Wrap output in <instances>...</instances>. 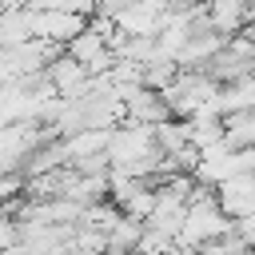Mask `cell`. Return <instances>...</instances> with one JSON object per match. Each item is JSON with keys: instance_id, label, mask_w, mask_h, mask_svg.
I'll list each match as a JSON object with an SVG mask.
<instances>
[{"instance_id": "1", "label": "cell", "mask_w": 255, "mask_h": 255, "mask_svg": "<svg viewBox=\"0 0 255 255\" xmlns=\"http://www.w3.org/2000/svg\"><path fill=\"white\" fill-rule=\"evenodd\" d=\"M215 96H219V80H211V76L199 72V68H179V76L163 88V100H167L171 116H179V120H191V116H195L199 108H207Z\"/></svg>"}, {"instance_id": "2", "label": "cell", "mask_w": 255, "mask_h": 255, "mask_svg": "<svg viewBox=\"0 0 255 255\" xmlns=\"http://www.w3.org/2000/svg\"><path fill=\"white\" fill-rule=\"evenodd\" d=\"M203 72H207L211 80H219V84H231V80H239V76H251V72H255V40H251L247 32L227 36L223 48L207 60Z\"/></svg>"}, {"instance_id": "3", "label": "cell", "mask_w": 255, "mask_h": 255, "mask_svg": "<svg viewBox=\"0 0 255 255\" xmlns=\"http://www.w3.org/2000/svg\"><path fill=\"white\" fill-rule=\"evenodd\" d=\"M88 28V16L84 12H72V8H36L32 12V36L40 40H52V44H68L76 32Z\"/></svg>"}, {"instance_id": "4", "label": "cell", "mask_w": 255, "mask_h": 255, "mask_svg": "<svg viewBox=\"0 0 255 255\" xmlns=\"http://www.w3.org/2000/svg\"><path fill=\"white\" fill-rule=\"evenodd\" d=\"M48 80H52V88H56V96H64V100H80V96H88V84H92V72L76 60V56H68V52H60L48 68Z\"/></svg>"}, {"instance_id": "5", "label": "cell", "mask_w": 255, "mask_h": 255, "mask_svg": "<svg viewBox=\"0 0 255 255\" xmlns=\"http://www.w3.org/2000/svg\"><path fill=\"white\" fill-rule=\"evenodd\" d=\"M167 16H171V4H167V0H135L128 12L116 16V24H120V32H128V36H155Z\"/></svg>"}, {"instance_id": "6", "label": "cell", "mask_w": 255, "mask_h": 255, "mask_svg": "<svg viewBox=\"0 0 255 255\" xmlns=\"http://www.w3.org/2000/svg\"><path fill=\"white\" fill-rule=\"evenodd\" d=\"M120 96H124V112H128V120L159 124V120H167V116H171V108H167V100H163V92H159V88L131 84V88H124Z\"/></svg>"}, {"instance_id": "7", "label": "cell", "mask_w": 255, "mask_h": 255, "mask_svg": "<svg viewBox=\"0 0 255 255\" xmlns=\"http://www.w3.org/2000/svg\"><path fill=\"white\" fill-rule=\"evenodd\" d=\"M215 199H219V207H223L231 219L251 215V211H255V171L227 175V179L215 187Z\"/></svg>"}, {"instance_id": "8", "label": "cell", "mask_w": 255, "mask_h": 255, "mask_svg": "<svg viewBox=\"0 0 255 255\" xmlns=\"http://www.w3.org/2000/svg\"><path fill=\"white\" fill-rule=\"evenodd\" d=\"M203 8H207L211 28L223 32V36H235V32L247 28V0H207Z\"/></svg>"}, {"instance_id": "9", "label": "cell", "mask_w": 255, "mask_h": 255, "mask_svg": "<svg viewBox=\"0 0 255 255\" xmlns=\"http://www.w3.org/2000/svg\"><path fill=\"white\" fill-rule=\"evenodd\" d=\"M108 139H112V128H80V131L64 135L68 163H76V159H84V155H100V151H108Z\"/></svg>"}, {"instance_id": "10", "label": "cell", "mask_w": 255, "mask_h": 255, "mask_svg": "<svg viewBox=\"0 0 255 255\" xmlns=\"http://www.w3.org/2000/svg\"><path fill=\"white\" fill-rule=\"evenodd\" d=\"M143 231H147V223H143V219L120 215V223L108 231V251H104V255H131V251H139Z\"/></svg>"}, {"instance_id": "11", "label": "cell", "mask_w": 255, "mask_h": 255, "mask_svg": "<svg viewBox=\"0 0 255 255\" xmlns=\"http://www.w3.org/2000/svg\"><path fill=\"white\" fill-rule=\"evenodd\" d=\"M255 108V72L251 76H239L231 84H219V112H247Z\"/></svg>"}, {"instance_id": "12", "label": "cell", "mask_w": 255, "mask_h": 255, "mask_svg": "<svg viewBox=\"0 0 255 255\" xmlns=\"http://www.w3.org/2000/svg\"><path fill=\"white\" fill-rule=\"evenodd\" d=\"M187 128H191V143L203 151V147H211V143H219V139H227L223 135V116H215V112H195L191 120H187Z\"/></svg>"}, {"instance_id": "13", "label": "cell", "mask_w": 255, "mask_h": 255, "mask_svg": "<svg viewBox=\"0 0 255 255\" xmlns=\"http://www.w3.org/2000/svg\"><path fill=\"white\" fill-rule=\"evenodd\" d=\"M151 211H155V183H143L128 203H124V215H131V219H151Z\"/></svg>"}, {"instance_id": "14", "label": "cell", "mask_w": 255, "mask_h": 255, "mask_svg": "<svg viewBox=\"0 0 255 255\" xmlns=\"http://www.w3.org/2000/svg\"><path fill=\"white\" fill-rule=\"evenodd\" d=\"M12 243H20V219L0 207V251H8Z\"/></svg>"}, {"instance_id": "15", "label": "cell", "mask_w": 255, "mask_h": 255, "mask_svg": "<svg viewBox=\"0 0 255 255\" xmlns=\"http://www.w3.org/2000/svg\"><path fill=\"white\" fill-rule=\"evenodd\" d=\"M135 0H96V16H108V20H116L120 12H128Z\"/></svg>"}, {"instance_id": "16", "label": "cell", "mask_w": 255, "mask_h": 255, "mask_svg": "<svg viewBox=\"0 0 255 255\" xmlns=\"http://www.w3.org/2000/svg\"><path fill=\"white\" fill-rule=\"evenodd\" d=\"M235 235H239V239H243L247 247H255V211H251V215H239V219H235Z\"/></svg>"}, {"instance_id": "17", "label": "cell", "mask_w": 255, "mask_h": 255, "mask_svg": "<svg viewBox=\"0 0 255 255\" xmlns=\"http://www.w3.org/2000/svg\"><path fill=\"white\" fill-rule=\"evenodd\" d=\"M131 255H151V251H143V247H139V251H131Z\"/></svg>"}]
</instances>
